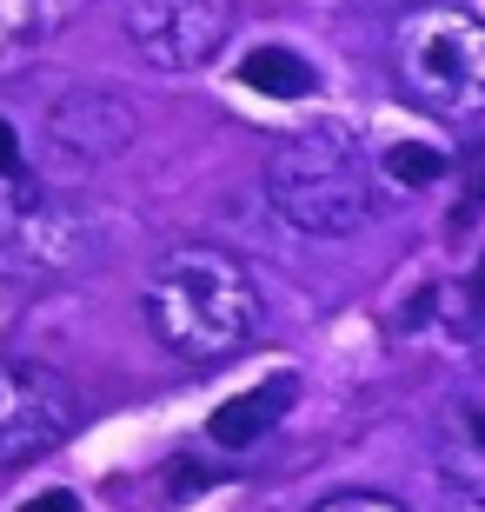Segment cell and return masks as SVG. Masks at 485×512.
<instances>
[{
    "instance_id": "6da1fadb",
    "label": "cell",
    "mask_w": 485,
    "mask_h": 512,
    "mask_svg": "<svg viewBox=\"0 0 485 512\" xmlns=\"http://www.w3.org/2000/svg\"><path fill=\"white\" fill-rule=\"evenodd\" d=\"M147 326L173 360L187 366H226L253 333H260V286L240 253L187 240L167 247L147 273Z\"/></svg>"
},
{
    "instance_id": "7a4b0ae2",
    "label": "cell",
    "mask_w": 485,
    "mask_h": 512,
    "mask_svg": "<svg viewBox=\"0 0 485 512\" xmlns=\"http://www.w3.org/2000/svg\"><path fill=\"white\" fill-rule=\"evenodd\" d=\"M266 200L280 220H293L299 233L339 240L373 220L379 207V160L359 147V133L346 120L286 133L273 160H266Z\"/></svg>"
},
{
    "instance_id": "3957f363",
    "label": "cell",
    "mask_w": 485,
    "mask_h": 512,
    "mask_svg": "<svg viewBox=\"0 0 485 512\" xmlns=\"http://www.w3.org/2000/svg\"><path fill=\"white\" fill-rule=\"evenodd\" d=\"M392 80L426 120L466 127L485 114V20L472 7H406L392 27Z\"/></svg>"
},
{
    "instance_id": "277c9868",
    "label": "cell",
    "mask_w": 485,
    "mask_h": 512,
    "mask_svg": "<svg viewBox=\"0 0 485 512\" xmlns=\"http://www.w3.org/2000/svg\"><path fill=\"white\" fill-rule=\"evenodd\" d=\"M80 426V393L67 373L40 360H0V466H27V459L67 446Z\"/></svg>"
},
{
    "instance_id": "5b68a950",
    "label": "cell",
    "mask_w": 485,
    "mask_h": 512,
    "mask_svg": "<svg viewBox=\"0 0 485 512\" xmlns=\"http://www.w3.org/2000/svg\"><path fill=\"white\" fill-rule=\"evenodd\" d=\"M127 40L153 67L193 74L233 40V0H120Z\"/></svg>"
},
{
    "instance_id": "8992f818",
    "label": "cell",
    "mask_w": 485,
    "mask_h": 512,
    "mask_svg": "<svg viewBox=\"0 0 485 512\" xmlns=\"http://www.w3.org/2000/svg\"><path fill=\"white\" fill-rule=\"evenodd\" d=\"M439 506L485 512V380L459 386L439 406Z\"/></svg>"
},
{
    "instance_id": "52a82bcc",
    "label": "cell",
    "mask_w": 485,
    "mask_h": 512,
    "mask_svg": "<svg viewBox=\"0 0 485 512\" xmlns=\"http://www.w3.org/2000/svg\"><path fill=\"white\" fill-rule=\"evenodd\" d=\"M140 114H133V100L107 94V87H80V94H60L54 114H47V140L54 153L80 160V167H94V160H113V153L133 140Z\"/></svg>"
},
{
    "instance_id": "ba28073f",
    "label": "cell",
    "mask_w": 485,
    "mask_h": 512,
    "mask_svg": "<svg viewBox=\"0 0 485 512\" xmlns=\"http://www.w3.org/2000/svg\"><path fill=\"white\" fill-rule=\"evenodd\" d=\"M293 393H299V373H273V380L253 386V393L220 399V406L206 413V446H220V453H246V446H260V439L293 413Z\"/></svg>"
},
{
    "instance_id": "9c48e42d",
    "label": "cell",
    "mask_w": 485,
    "mask_h": 512,
    "mask_svg": "<svg viewBox=\"0 0 485 512\" xmlns=\"http://www.w3.org/2000/svg\"><path fill=\"white\" fill-rule=\"evenodd\" d=\"M240 80L253 87V94H273V100H299V94L319 87L313 60L293 54V47H253V54L240 60Z\"/></svg>"
},
{
    "instance_id": "30bf717a",
    "label": "cell",
    "mask_w": 485,
    "mask_h": 512,
    "mask_svg": "<svg viewBox=\"0 0 485 512\" xmlns=\"http://www.w3.org/2000/svg\"><path fill=\"white\" fill-rule=\"evenodd\" d=\"M439 173H446V153H439V147H386V153H379V180H392L399 193L432 187Z\"/></svg>"
},
{
    "instance_id": "8fae6325",
    "label": "cell",
    "mask_w": 485,
    "mask_h": 512,
    "mask_svg": "<svg viewBox=\"0 0 485 512\" xmlns=\"http://www.w3.org/2000/svg\"><path fill=\"white\" fill-rule=\"evenodd\" d=\"M313 512H412V506H399L386 493H333V499H319Z\"/></svg>"
},
{
    "instance_id": "7c38bea8",
    "label": "cell",
    "mask_w": 485,
    "mask_h": 512,
    "mask_svg": "<svg viewBox=\"0 0 485 512\" xmlns=\"http://www.w3.org/2000/svg\"><path fill=\"white\" fill-rule=\"evenodd\" d=\"M20 512H80V499L67 493V486H54V493H34V499H27Z\"/></svg>"
},
{
    "instance_id": "4fadbf2b",
    "label": "cell",
    "mask_w": 485,
    "mask_h": 512,
    "mask_svg": "<svg viewBox=\"0 0 485 512\" xmlns=\"http://www.w3.org/2000/svg\"><path fill=\"white\" fill-rule=\"evenodd\" d=\"M0 173H7V180H20V140H14V127H7V120H0Z\"/></svg>"
},
{
    "instance_id": "5bb4252c",
    "label": "cell",
    "mask_w": 485,
    "mask_h": 512,
    "mask_svg": "<svg viewBox=\"0 0 485 512\" xmlns=\"http://www.w3.org/2000/svg\"><path fill=\"white\" fill-rule=\"evenodd\" d=\"M353 7H392V14H406V7H426V0H353Z\"/></svg>"
}]
</instances>
